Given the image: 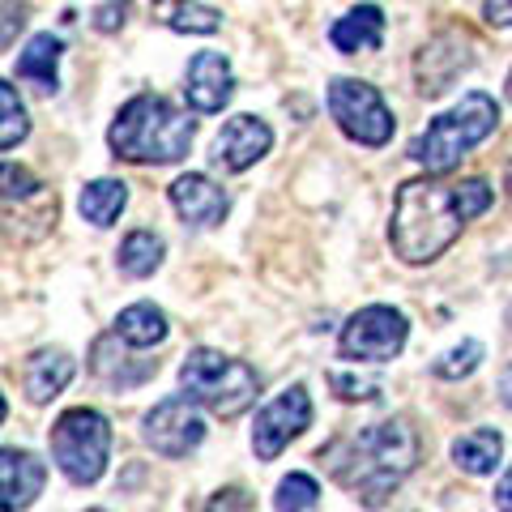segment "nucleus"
I'll list each match as a JSON object with an SVG mask.
<instances>
[{
  "mask_svg": "<svg viewBox=\"0 0 512 512\" xmlns=\"http://www.w3.org/2000/svg\"><path fill=\"white\" fill-rule=\"evenodd\" d=\"M495 205V188L487 180H406L397 188L389 244L406 265H431L457 244L466 222Z\"/></svg>",
  "mask_w": 512,
  "mask_h": 512,
  "instance_id": "f257e3e1",
  "label": "nucleus"
},
{
  "mask_svg": "<svg viewBox=\"0 0 512 512\" xmlns=\"http://www.w3.org/2000/svg\"><path fill=\"white\" fill-rule=\"evenodd\" d=\"M320 461H329L333 483L346 487L363 508H380L419 466V431L406 419L367 423L355 436L320 448Z\"/></svg>",
  "mask_w": 512,
  "mask_h": 512,
  "instance_id": "f03ea898",
  "label": "nucleus"
},
{
  "mask_svg": "<svg viewBox=\"0 0 512 512\" xmlns=\"http://www.w3.org/2000/svg\"><path fill=\"white\" fill-rule=\"evenodd\" d=\"M197 137V120H188L180 107L163 94H137L120 107V116L107 128V146L128 163H180Z\"/></svg>",
  "mask_w": 512,
  "mask_h": 512,
  "instance_id": "7ed1b4c3",
  "label": "nucleus"
},
{
  "mask_svg": "<svg viewBox=\"0 0 512 512\" xmlns=\"http://www.w3.org/2000/svg\"><path fill=\"white\" fill-rule=\"evenodd\" d=\"M495 124H500V103H495L487 90H470V94H461L457 107H448L444 116H436L410 141V158L427 175L440 180V175L453 171L474 146H483L495 133Z\"/></svg>",
  "mask_w": 512,
  "mask_h": 512,
  "instance_id": "20e7f679",
  "label": "nucleus"
},
{
  "mask_svg": "<svg viewBox=\"0 0 512 512\" xmlns=\"http://www.w3.org/2000/svg\"><path fill=\"white\" fill-rule=\"evenodd\" d=\"M180 384H184L180 397L201 402L210 414H218V419H239V414L256 402V393H261V376H256L252 363L231 359L210 346H197L184 355Z\"/></svg>",
  "mask_w": 512,
  "mask_h": 512,
  "instance_id": "39448f33",
  "label": "nucleus"
},
{
  "mask_svg": "<svg viewBox=\"0 0 512 512\" xmlns=\"http://www.w3.org/2000/svg\"><path fill=\"white\" fill-rule=\"evenodd\" d=\"M111 457V423L99 410L73 406L52 423V461L77 487L99 483Z\"/></svg>",
  "mask_w": 512,
  "mask_h": 512,
  "instance_id": "423d86ee",
  "label": "nucleus"
},
{
  "mask_svg": "<svg viewBox=\"0 0 512 512\" xmlns=\"http://www.w3.org/2000/svg\"><path fill=\"white\" fill-rule=\"evenodd\" d=\"M329 116L338 120V128L350 137V141H359V146H389L393 141V111L389 103L380 99V90L372 82H359V77H333L329 82Z\"/></svg>",
  "mask_w": 512,
  "mask_h": 512,
  "instance_id": "0eeeda50",
  "label": "nucleus"
},
{
  "mask_svg": "<svg viewBox=\"0 0 512 512\" xmlns=\"http://www.w3.org/2000/svg\"><path fill=\"white\" fill-rule=\"evenodd\" d=\"M406 338H410L406 312L389 308V303H372V308H359L342 325L338 350L350 363H389L402 355Z\"/></svg>",
  "mask_w": 512,
  "mask_h": 512,
  "instance_id": "6e6552de",
  "label": "nucleus"
},
{
  "mask_svg": "<svg viewBox=\"0 0 512 512\" xmlns=\"http://www.w3.org/2000/svg\"><path fill=\"white\" fill-rule=\"evenodd\" d=\"M312 427V397L303 384L282 389L274 402H265L256 410V427H252V453L261 461H274L291 440H299Z\"/></svg>",
  "mask_w": 512,
  "mask_h": 512,
  "instance_id": "1a4fd4ad",
  "label": "nucleus"
},
{
  "mask_svg": "<svg viewBox=\"0 0 512 512\" xmlns=\"http://www.w3.org/2000/svg\"><path fill=\"white\" fill-rule=\"evenodd\" d=\"M201 440H205V419L188 397H167V402H158L146 414V444L158 457L180 461L192 448H201Z\"/></svg>",
  "mask_w": 512,
  "mask_h": 512,
  "instance_id": "9d476101",
  "label": "nucleus"
},
{
  "mask_svg": "<svg viewBox=\"0 0 512 512\" xmlns=\"http://www.w3.org/2000/svg\"><path fill=\"white\" fill-rule=\"evenodd\" d=\"M269 146H274V128H269L261 116H248L244 111V116H231L227 124H222V133L214 141V163L222 171L239 175V171L261 163V158L269 154Z\"/></svg>",
  "mask_w": 512,
  "mask_h": 512,
  "instance_id": "9b49d317",
  "label": "nucleus"
},
{
  "mask_svg": "<svg viewBox=\"0 0 512 512\" xmlns=\"http://www.w3.org/2000/svg\"><path fill=\"white\" fill-rule=\"evenodd\" d=\"M235 94V73H231V60L222 52H197L188 60V77H184V99L192 111H205L214 116L231 103Z\"/></svg>",
  "mask_w": 512,
  "mask_h": 512,
  "instance_id": "f8f14e48",
  "label": "nucleus"
},
{
  "mask_svg": "<svg viewBox=\"0 0 512 512\" xmlns=\"http://www.w3.org/2000/svg\"><path fill=\"white\" fill-rule=\"evenodd\" d=\"M474 64V52H470V39L457 35V30H448V35L431 39L423 52H419V64H414V73H419V90L427 99H436L453 86L457 73H466Z\"/></svg>",
  "mask_w": 512,
  "mask_h": 512,
  "instance_id": "ddd939ff",
  "label": "nucleus"
},
{
  "mask_svg": "<svg viewBox=\"0 0 512 512\" xmlns=\"http://www.w3.org/2000/svg\"><path fill=\"white\" fill-rule=\"evenodd\" d=\"M167 192H171L175 214H180L188 227H218V222L227 218V210H231L227 188L214 184L210 175H201V171L180 175V180H175Z\"/></svg>",
  "mask_w": 512,
  "mask_h": 512,
  "instance_id": "4468645a",
  "label": "nucleus"
},
{
  "mask_svg": "<svg viewBox=\"0 0 512 512\" xmlns=\"http://www.w3.org/2000/svg\"><path fill=\"white\" fill-rule=\"evenodd\" d=\"M47 466L30 448H0V512H22L43 495Z\"/></svg>",
  "mask_w": 512,
  "mask_h": 512,
  "instance_id": "2eb2a0df",
  "label": "nucleus"
},
{
  "mask_svg": "<svg viewBox=\"0 0 512 512\" xmlns=\"http://www.w3.org/2000/svg\"><path fill=\"white\" fill-rule=\"evenodd\" d=\"M73 372H77V363H73L69 350L43 346L22 363V389H26L30 402L43 406V402H52V397H60L64 389H69Z\"/></svg>",
  "mask_w": 512,
  "mask_h": 512,
  "instance_id": "dca6fc26",
  "label": "nucleus"
},
{
  "mask_svg": "<svg viewBox=\"0 0 512 512\" xmlns=\"http://www.w3.org/2000/svg\"><path fill=\"white\" fill-rule=\"evenodd\" d=\"M90 372L103 384H111V389H137V384H146L158 372V359L128 355V350H120L116 333H107V338H99L90 350Z\"/></svg>",
  "mask_w": 512,
  "mask_h": 512,
  "instance_id": "f3484780",
  "label": "nucleus"
},
{
  "mask_svg": "<svg viewBox=\"0 0 512 512\" xmlns=\"http://www.w3.org/2000/svg\"><path fill=\"white\" fill-rule=\"evenodd\" d=\"M329 43L338 47L342 56H359V52H376L384 43V13L376 5H355L346 18L333 22Z\"/></svg>",
  "mask_w": 512,
  "mask_h": 512,
  "instance_id": "a211bd4d",
  "label": "nucleus"
},
{
  "mask_svg": "<svg viewBox=\"0 0 512 512\" xmlns=\"http://www.w3.org/2000/svg\"><path fill=\"white\" fill-rule=\"evenodd\" d=\"M500 457H504V436L495 427H474L453 440V461L466 474H495Z\"/></svg>",
  "mask_w": 512,
  "mask_h": 512,
  "instance_id": "6ab92c4d",
  "label": "nucleus"
},
{
  "mask_svg": "<svg viewBox=\"0 0 512 512\" xmlns=\"http://www.w3.org/2000/svg\"><path fill=\"white\" fill-rule=\"evenodd\" d=\"M171 333L167 325V312L154 308V303H133L116 316V342L133 346V350H146V346H158Z\"/></svg>",
  "mask_w": 512,
  "mask_h": 512,
  "instance_id": "aec40b11",
  "label": "nucleus"
},
{
  "mask_svg": "<svg viewBox=\"0 0 512 512\" xmlns=\"http://www.w3.org/2000/svg\"><path fill=\"white\" fill-rule=\"evenodd\" d=\"M154 22L167 30H180V35H214L222 26V13L210 5H197V0H154Z\"/></svg>",
  "mask_w": 512,
  "mask_h": 512,
  "instance_id": "412c9836",
  "label": "nucleus"
},
{
  "mask_svg": "<svg viewBox=\"0 0 512 512\" xmlns=\"http://www.w3.org/2000/svg\"><path fill=\"white\" fill-rule=\"evenodd\" d=\"M60 52H64V43L56 35H35L26 43V52L18 56V77L22 82H35L39 90H56L60 82Z\"/></svg>",
  "mask_w": 512,
  "mask_h": 512,
  "instance_id": "4be33fe9",
  "label": "nucleus"
},
{
  "mask_svg": "<svg viewBox=\"0 0 512 512\" xmlns=\"http://www.w3.org/2000/svg\"><path fill=\"white\" fill-rule=\"evenodd\" d=\"M128 205V184L124 180H94L82 188V197H77V210H82L86 222L94 227H111Z\"/></svg>",
  "mask_w": 512,
  "mask_h": 512,
  "instance_id": "5701e85b",
  "label": "nucleus"
},
{
  "mask_svg": "<svg viewBox=\"0 0 512 512\" xmlns=\"http://www.w3.org/2000/svg\"><path fill=\"white\" fill-rule=\"evenodd\" d=\"M163 252L167 244L158 239L154 231H128L124 235V244L116 252V261H120V274L124 278H150L158 265H163Z\"/></svg>",
  "mask_w": 512,
  "mask_h": 512,
  "instance_id": "b1692460",
  "label": "nucleus"
},
{
  "mask_svg": "<svg viewBox=\"0 0 512 512\" xmlns=\"http://www.w3.org/2000/svg\"><path fill=\"white\" fill-rule=\"evenodd\" d=\"M26 133H30V120H26L18 90L9 82H0V150H13L18 141H26Z\"/></svg>",
  "mask_w": 512,
  "mask_h": 512,
  "instance_id": "393cba45",
  "label": "nucleus"
},
{
  "mask_svg": "<svg viewBox=\"0 0 512 512\" xmlns=\"http://www.w3.org/2000/svg\"><path fill=\"white\" fill-rule=\"evenodd\" d=\"M316 500H320V487L308 474H286L278 483V491H274L278 512H308V508H316Z\"/></svg>",
  "mask_w": 512,
  "mask_h": 512,
  "instance_id": "a878e982",
  "label": "nucleus"
},
{
  "mask_svg": "<svg viewBox=\"0 0 512 512\" xmlns=\"http://www.w3.org/2000/svg\"><path fill=\"white\" fill-rule=\"evenodd\" d=\"M483 355H487V350H483V342H461V346H453V350H448V355H440L436 359V367H431V372H436L440 380H461V376H470L474 372V367L478 363H483Z\"/></svg>",
  "mask_w": 512,
  "mask_h": 512,
  "instance_id": "bb28decb",
  "label": "nucleus"
},
{
  "mask_svg": "<svg viewBox=\"0 0 512 512\" xmlns=\"http://www.w3.org/2000/svg\"><path fill=\"white\" fill-rule=\"evenodd\" d=\"M39 192V180L18 163H0V201H30Z\"/></svg>",
  "mask_w": 512,
  "mask_h": 512,
  "instance_id": "cd10ccee",
  "label": "nucleus"
},
{
  "mask_svg": "<svg viewBox=\"0 0 512 512\" xmlns=\"http://www.w3.org/2000/svg\"><path fill=\"white\" fill-rule=\"evenodd\" d=\"M329 389L342 397V402H372L380 393V380L367 376H346V372H329Z\"/></svg>",
  "mask_w": 512,
  "mask_h": 512,
  "instance_id": "c85d7f7f",
  "label": "nucleus"
},
{
  "mask_svg": "<svg viewBox=\"0 0 512 512\" xmlns=\"http://www.w3.org/2000/svg\"><path fill=\"white\" fill-rule=\"evenodd\" d=\"M205 512H256V504L244 487H222L214 500L205 504Z\"/></svg>",
  "mask_w": 512,
  "mask_h": 512,
  "instance_id": "c756f323",
  "label": "nucleus"
},
{
  "mask_svg": "<svg viewBox=\"0 0 512 512\" xmlns=\"http://www.w3.org/2000/svg\"><path fill=\"white\" fill-rule=\"evenodd\" d=\"M128 22V0H111L94 13V30H103V35H116V30Z\"/></svg>",
  "mask_w": 512,
  "mask_h": 512,
  "instance_id": "7c9ffc66",
  "label": "nucleus"
},
{
  "mask_svg": "<svg viewBox=\"0 0 512 512\" xmlns=\"http://www.w3.org/2000/svg\"><path fill=\"white\" fill-rule=\"evenodd\" d=\"M483 18H487L491 26H500V30H508V22H512V9H508V0H487Z\"/></svg>",
  "mask_w": 512,
  "mask_h": 512,
  "instance_id": "2f4dec72",
  "label": "nucleus"
},
{
  "mask_svg": "<svg viewBox=\"0 0 512 512\" xmlns=\"http://www.w3.org/2000/svg\"><path fill=\"white\" fill-rule=\"evenodd\" d=\"M508 491H512V478L504 474L500 478V495H495V500H500V512H508Z\"/></svg>",
  "mask_w": 512,
  "mask_h": 512,
  "instance_id": "473e14b6",
  "label": "nucleus"
},
{
  "mask_svg": "<svg viewBox=\"0 0 512 512\" xmlns=\"http://www.w3.org/2000/svg\"><path fill=\"white\" fill-rule=\"evenodd\" d=\"M5 410H9V406H5V397H0V423H5Z\"/></svg>",
  "mask_w": 512,
  "mask_h": 512,
  "instance_id": "72a5a7b5",
  "label": "nucleus"
},
{
  "mask_svg": "<svg viewBox=\"0 0 512 512\" xmlns=\"http://www.w3.org/2000/svg\"><path fill=\"white\" fill-rule=\"evenodd\" d=\"M90 512H103V508H90Z\"/></svg>",
  "mask_w": 512,
  "mask_h": 512,
  "instance_id": "f704fd0d",
  "label": "nucleus"
}]
</instances>
